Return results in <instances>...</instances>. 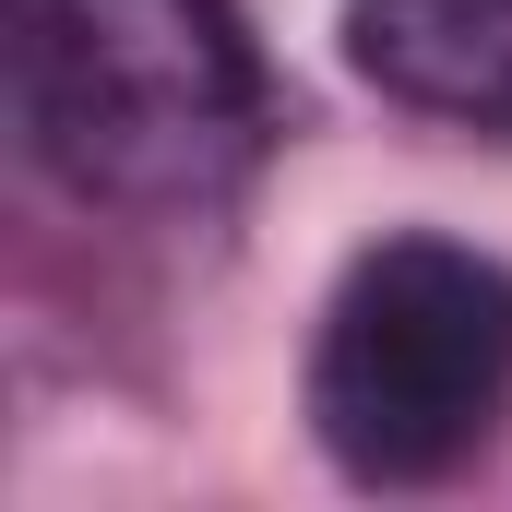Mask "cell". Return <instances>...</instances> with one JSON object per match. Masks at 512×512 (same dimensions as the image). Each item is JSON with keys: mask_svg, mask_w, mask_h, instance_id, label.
<instances>
[{"mask_svg": "<svg viewBox=\"0 0 512 512\" xmlns=\"http://www.w3.org/2000/svg\"><path fill=\"white\" fill-rule=\"evenodd\" d=\"M24 155L108 215H203L262 155V60L227 0H0Z\"/></svg>", "mask_w": 512, "mask_h": 512, "instance_id": "cell-1", "label": "cell"}, {"mask_svg": "<svg viewBox=\"0 0 512 512\" xmlns=\"http://www.w3.org/2000/svg\"><path fill=\"white\" fill-rule=\"evenodd\" d=\"M346 36L382 96L512 143V0H358Z\"/></svg>", "mask_w": 512, "mask_h": 512, "instance_id": "cell-3", "label": "cell"}, {"mask_svg": "<svg viewBox=\"0 0 512 512\" xmlns=\"http://www.w3.org/2000/svg\"><path fill=\"white\" fill-rule=\"evenodd\" d=\"M512 405V262L465 239H382L346 262L322 346H310V429L358 489L453 477Z\"/></svg>", "mask_w": 512, "mask_h": 512, "instance_id": "cell-2", "label": "cell"}]
</instances>
